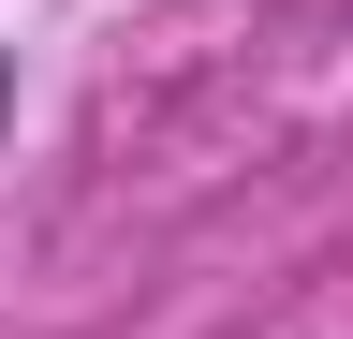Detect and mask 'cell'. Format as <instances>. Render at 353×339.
<instances>
[{
	"label": "cell",
	"mask_w": 353,
	"mask_h": 339,
	"mask_svg": "<svg viewBox=\"0 0 353 339\" xmlns=\"http://www.w3.org/2000/svg\"><path fill=\"white\" fill-rule=\"evenodd\" d=\"M0 133H15V45H0Z\"/></svg>",
	"instance_id": "cell-1"
}]
</instances>
